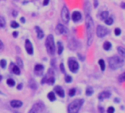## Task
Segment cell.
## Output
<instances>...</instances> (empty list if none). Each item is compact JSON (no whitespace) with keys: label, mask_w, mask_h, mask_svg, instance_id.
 Returning <instances> with one entry per match:
<instances>
[{"label":"cell","mask_w":125,"mask_h":113,"mask_svg":"<svg viewBox=\"0 0 125 113\" xmlns=\"http://www.w3.org/2000/svg\"><path fill=\"white\" fill-rule=\"evenodd\" d=\"M85 27L87 33V43L88 46H91L93 43L94 34V23L93 19L90 15H86L85 17Z\"/></svg>","instance_id":"cell-1"},{"label":"cell","mask_w":125,"mask_h":113,"mask_svg":"<svg viewBox=\"0 0 125 113\" xmlns=\"http://www.w3.org/2000/svg\"><path fill=\"white\" fill-rule=\"evenodd\" d=\"M45 46L46 48V51L49 55H54L55 53V39L52 34H49L46 39Z\"/></svg>","instance_id":"cell-2"},{"label":"cell","mask_w":125,"mask_h":113,"mask_svg":"<svg viewBox=\"0 0 125 113\" xmlns=\"http://www.w3.org/2000/svg\"><path fill=\"white\" fill-rule=\"evenodd\" d=\"M83 103L84 100L83 99H77L73 100L72 103L69 104L68 106V113H77Z\"/></svg>","instance_id":"cell-3"},{"label":"cell","mask_w":125,"mask_h":113,"mask_svg":"<svg viewBox=\"0 0 125 113\" xmlns=\"http://www.w3.org/2000/svg\"><path fill=\"white\" fill-rule=\"evenodd\" d=\"M108 62H109L110 67L113 70L120 68L124 64V60L119 58L118 56H113V57L109 59Z\"/></svg>","instance_id":"cell-4"},{"label":"cell","mask_w":125,"mask_h":113,"mask_svg":"<svg viewBox=\"0 0 125 113\" xmlns=\"http://www.w3.org/2000/svg\"><path fill=\"white\" fill-rule=\"evenodd\" d=\"M68 68L71 72L76 73L78 71L80 66H79V64L77 61H75L74 59H69L68 62Z\"/></svg>","instance_id":"cell-5"},{"label":"cell","mask_w":125,"mask_h":113,"mask_svg":"<svg viewBox=\"0 0 125 113\" xmlns=\"http://www.w3.org/2000/svg\"><path fill=\"white\" fill-rule=\"evenodd\" d=\"M61 19L62 21L64 23H68V21L70 20V13H69V10L66 6H64L62 9L61 11Z\"/></svg>","instance_id":"cell-6"},{"label":"cell","mask_w":125,"mask_h":113,"mask_svg":"<svg viewBox=\"0 0 125 113\" xmlns=\"http://www.w3.org/2000/svg\"><path fill=\"white\" fill-rule=\"evenodd\" d=\"M44 109V106L41 102H38L32 106L29 113H41Z\"/></svg>","instance_id":"cell-7"},{"label":"cell","mask_w":125,"mask_h":113,"mask_svg":"<svg viewBox=\"0 0 125 113\" xmlns=\"http://www.w3.org/2000/svg\"><path fill=\"white\" fill-rule=\"evenodd\" d=\"M96 35L99 38H103L104 36H105L107 33H108V30L104 26H102L101 25H99L96 27Z\"/></svg>","instance_id":"cell-8"},{"label":"cell","mask_w":125,"mask_h":113,"mask_svg":"<svg viewBox=\"0 0 125 113\" xmlns=\"http://www.w3.org/2000/svg\"><path fill=\"white\" fill-rule=\"evenodd\" d=\"M25 49L26 51L29 55H32L33 54V46H32V42L29 40L27 39L25 41Z\"/></svg>","instance_id":"cell-9"},{"label":"cell","mask_w":125,"mask_h":113,"mask_svg":"<svg viewBox=\"0 0 125 113\" xmlns=\"http://www.w3.org/2000/svg\"><path fill=\"white\" fill-rule=\"evenodd\" d=\"M72 19L74 22H77L82 19V14L79 11H74L72 15Z\"/></svg>","instance_id":"cell-10"},{"label":"cell","mask_w":125,"mask_h":113,"mask_svg":"<svg viewBox=\"0 0 125 113\" xmlns=\"http://www.w3.org/2000/svg\"><path fill=\"white\" fill-rule=\"evenodd\" d=\"M65 30H66V28H65L64 25H63L62 24H58L56 26L55 28V33L57 35H61L63 33H65Z\"/></svg>","instance_id":"cell-11"},{"label":"cell","mask_w":125,"mask_h":113,"mask_svg":"<svg viewBox=\"0 0 125 113\" xmlns=\"http://www.w3.org/2000/svg\"><path fill=\"white\" fill-rule=\"evenodd\" d=\"M68 48L72 50H75L77 48V42L74 38L71 39L68 42Z\"/></svg>","instance_id":"cell-12"},{"label":"cell","mask_w":125,"mask_h":113,"mask_svg":"<svg viewBox=\"0 0 125 113\" xmlns=\"http://www.w3.org/2000/svg\"><path fill=\"white\" fill-rule=\"evenodd\" d=\"M35 32L37 33V37L39 39H42L43 37H44V33H43V31L38 26L35 27Z\"/></svg>","instance_id":"cell-13"},{"label":"cell","mask_w":125,"mask_h":113,"mask_svg":"<svg viewBox=\"0 0 125 113\" xmlns=\"http://www.w3.org/2000/svg\"><path fill=\"white\" fill-rule=\"evenodd\" d=\"M55 92H56V94H57L60 97L63 98L65 96V92H64V90L63 89V88L61 87H59L57 86L55 87Z\"/></svg>","instance_id":"cell-14"},{"label":"cell","mask_w":125,"mask_h":113,"mask_svg":"<svg viewBox=\"0 0 125 113\" xmlns=\"http://www.w3.org/2000/svg\"><path fill=\"white\" fill-rule=\"evenodd\" d=\"M84 10L85 15H90L91 10V4L89 2H85V4H84Z\"/></svg>","instance_id":"cell-15"},{"label":"cell","mask_w":125,"mask_h":113,"mask_svg":"<svg viewBox=\"0 0 125 113\" xmlns=\"http://www.w3.org/2000/svg\"><path fill=\"white\" fill-rule=\"evenodd\" d=\"M10 106L13 108H19L22 106V102L19 100H13L10 102Z\"/></svg>","instance_id":"cell-16"},{"label":"cell","mask_w":125,"mask_h":113,"mask_svg":"<svg viewBox=\"0 0 125 113\" xmlns=\"http://www.w3.org/2000/svg\"><path fill=\"white\" fill-rule=\"evenodd\" d=\"M110 97V93L107 91H104L99 94V100H104L105 98H108Z\"/></svg>","instance_id":"cell-17"},{"label":"cell","mask_w":125,"mask_h":113,"mask_svg":"<svg viewBox=\"0 0 125 113\" xmlns=\"http://www.w3.org/2000/svg\"><path fill=\"white\" fill-rule=\"evenodd\" d=\"M117 50H118V53L119 55H120L122 59H125V48L121 46H119L117 47Z\"/></svg>","instance_id":"cell-18"},{"label":"cell","mask_w":125,"mask_h":113,"mask_svg":"<svg viewBox=\"0 0 125 113\" xmlns=\"http://www.w3.org/2000/svg\"><path fill=\"white\" fill-rule=\"evenodd\" d=\"M43 69H44V67L41 64H36L35 66V73L37 72L38 75V72H43Z\"/></svg>","instance_id":"cell-19"},{"label":"cell","mask_w":125,"mask_h":113,"mask_svg":"<svg viewBox=\"0 0 125 113\" xmlns=\"http://www.w3.org/2000/svg\"><path fill=\"white\" fill-rule=\"evenodd\" d=\"M13 65V68H12V72L14 73L15 75H20L21 73V71H20V69L18 66H16L13 64H11Z\"/></svg>","instance_id":"cell-20"},{"label":"cell","mask_w":125,"mask_h":113,"mask_svg":"<svg viewBox=\"0 0 125 113\" xmlns=\"http://www.w3.org/2000/svg\"><path fill=\"white\" fill-rule=\"evenodd\" d=\"M63 51V45L61 42H57V53L58 55H61Z\"/></svg>","instance_id":"cell-21"},{"label":"cell","mask_w":125,"mask_h":113,"mask_svg":"<svg viewBox=\"0 0 125 113\" xmlns=\"http://www.w3.org/2000/svg\"><path fill=\"white\" fill-rule=\"evenodd\" d=\"M112 47V44L110 42H105L103 44V48H104L105 50H110Z\"/></svg>","instance_id":"cell-22"},{"label":"cell","mask_w":125,"mask_h":113,"mask_svg":"<svg viewBox=\"0 0 125 113\" xmlns=\"http://www.w3.org/2000/svg\"><path fill=\"white\" fill-rule=\"evenodd\" d=\"M100 17L102 20H105L106 19L109 17V13H108L107 11H103V12L101 13Z\"/></svg>","instance_id":"cell-23"},{"label":"cell","mask_w":125,"mask_h":113,"mask_svg":"<svg viewBox=\"0 0 125 113\" xmlns=\"http://www.w3.org/2000/svg\"><path fill=\"white\" fill-rule=\"evenodd\" d=\"M29 84H30V87L32 88V89H37V87H38L37 84H36V82L35 81L34 79H31V80L30 81V82H29Z\"/></svg>","instance_id":"cell-24"},{"label":"cell","mask_w":125,"mask_h":113,"mask_svg":"<svg viewBox=\"0 0 125 113\" xmlns=\"http://www.w3.org/2000/svg\"><path fill=\"white\" fill-rule=\"evenodd\" d=\"M48 98L49 99L50 101H54L56 100V98H55V95L53 92H50L49 93H48Z\"/></svg>","instance_id":"cell-25"},{"label":"cell","mask_w":125,"mask_h":113,"mask_svg":"<svg viewBox=\"0 0 125 113\" xmlns=\"http://www.w3.org/2000/svg\"><path fill=\"white\" fill-rule=\"evenodd\" d=\"M85 93H86V95H88V96L92 95H93V93H94V89L92 88L91 87H88V88L86 89Z\"/></svg>","instance_id":"cell-26"},{"label":"cell","mask_w":125,"mask_h":113,"mask_svg":"<svg viewBox=\"0 0 125 113\" xmlns=\"http://www.w3.org/2000/svg\"><path fill=\"white\" fill-rule=\"evenodd\" d=\"M99 64L100 66V68L102 71H104L105 70V61L103 59H100L99 61Z\"/></svg>","instance_id":"cell-27"},{"label":"cell","mask_w":125,"mask_h":113,"mask_svg":"<svg viewBox=\"0 0 125 113\" xmlns=\"http://www.w3.org/2000/svg\"><path fill=\"white\" fill-rule=\"evenodd\" d=\"M7 84H8L10 87H13V86H15V81L13 80V78H9V79H8Z\"/></svg>","instance_id":"cell-28"},{"label":"cell","mask_w":125,"mask_h":113,"mask_svg":"<svg viewBox=\"0 0 125 113\" xmlns=\"http://www.w3.org/2000/svg\"><path fill=\"white\" fill-rule=\"evenodd\" d=\"M105 24L107 25H112L113 23V19L111 17H108L107 19H106L105 20Z\"/></svg>","instance_id":"cell-29"},{"label":"cell","mask_w":125,"mask_h":113,"mask_svg":"<svg viewBox=\"0 0 125 113\" xmlns=\"http://www.w3.org/2000/svg\"><path fill=\"white\" fill-rule=\"evenodd\" d=\"M16 62H17L18 67H23V61L21 60V59L20 57H17V58H16Z\"/></svg>","instance_id":"cell-30"},{"label":"cell","mask_w":125,"mask_h":113,"mask_svg":"<svg viewBox=\"0 0 125 113\" xmlns=\"http://www.w3.org/2000/svg\"><path fill=\"white\" fill-rule=\"evenodd\" d=\"M118 81H119V82H121V83L125 81V72H123L121 75H119V77H118Z\"/></svg>","instance_id":"cell-31"},{"label":"cell","mask_w":125,"mask_h":113,"mask_svg":"<svg viewBox=\"0 0 125 113\" xmlns=\"http://www.w3.org/2000/svg\"><path fill=\"white\" fill-rule=\"evenodd\" d=\"M0 66H1L2 68L4 69L7 66V61L4 59H2L1 61H0Z\"/></svg>","instance_id":"cell-32"},{"label":"cell","mask_w":125,"mask_h":113,"mask_svg":"<svg viewBox=\"0 0 125 113\" xmlns=\"http://www.w3.org/2000/svg\"><path fill=\"white\" fill-rule=\"evenodd\" d=\"M19 25L15 21H12L11 22H10V27H11L12 28H17V27H19Z\"/></svg>","instance_id":"cell-33"},{"label":"cell","mask_w":125,"mask_h":113,"mask_svg":"<svg viewBox=\"0 0 125 113\" xmlns=\"http://www.w3.org/2000/svg\"><path fill=\"white\" fill-rule=\"evenodd\" d=\"M4 25H5V20L2 16H0V27H4Z\"/></svg>","instance_id":"cell-34"},{"label":"cell","mask_w":125,"mask_h":113,"mask_svg":"<svg viewBox=\"0 0 125 113\" xmlns=\"http://www.w3.org/2000/svg\"><path fill=\"white\" fill-rule=\"evenodd\" d=\"M75 93H76V89L74 88H73V89H71L69 90L68 95H69V96H71V97H73V96L75 95Z\"/></svg>","instance_id":"cell-35"},{"label":"cell","mask_w":125,"mask_h":113,"mask_svg":"<svg viewBox=\"0 0 125 113\" xmlns=\"http://www.w3.org/2000/svg\"><path fill=\"white\" fill-rule=\"evenodd\" d=\"M121 30L119 29V28H116L115 30H114V33H115V35L116 36H120L121 34Z\"/></svg>","instance_id":"cell-36"},{"label":"cell","mask_w":125,"mask_h":113,"mask_svg":"<svg viewBox=\"0 0 125 113\" xmlns=\"http://www.w3.org/2000/svg\"><path fill=\"white\" fill-rule=\"evenodd\" d=\"M65 81H66V82H67V83H71L72 81V78L70 75H66V78H65Z\"/></svg>","instance_id":"cell-37"},{"label":"cell","mask_w":125,"mask_h":113,"mask_svg":"<svg viewBox=\"0 0 125 113\" xmlns=\"http://www.w3.org/2000/svg\"><path fill=\"white\" fill-rule=\"evenodd\" d=\"M114 111H115V110H114V108H113V107L110 106V107H109V108H108L107 113H114Z\"/></svg>","instance_id":"cell-38"},{"label":"cell","mask_w":125,"mask_h":113,"mask_svg":"<svg viewBox=\"0 0 125 113\" xmlns=\"http://www.w3.org/2000/svg\"><path fill=\"white\" fill-rule=\"evenodd\" d=\"M60 69H61V72H62L63 73L65 72V68H64L63 64H60Z\"/></svg>","instance_id":"cell-39"},{"label":"cell","mask_w":125,"mask_h":113,"mask_svg":"<svg viewBox=\"0 0 125 113\" xmlns=\"http://www.w3.org/2000/svg\"><path fill=\"white\" fill-rule=\"evenodd\" d=\"M99 5V1L98 0H94V7L95 8H96Z\"/></svg>","instance_id":"cell-40"},{"label":"cell","mask_w":125,"mask_h":113,"mask_svg":"<svg viewBox=\"0 0 125 113\" xmlns=\"http://www.w3.org/2000/svg\"><path fill=\"white\" fill-rule=\"evenodd\" d=\"M49 3V0H43V4L46 6V5H48V4Z\"/></svg>","instance_id":"cell-41"},{"label":"cell","mask_w":125,"mask_h":113,"mask_svg":"<svg viewBox=\"0 0 125 113\" xmlns=\"http://www.w3.org/2000/svg\"><path fill=\"white\" fill-rule=\"evenodd\" d=\"M18 35H19V33L17 32V31H14L13 33V36L14 37V38H16L18 36Z\"/></svg>","instance_id":"cell-42"},{"label":"cell","mask_w":125,"mask_h":113,"mask_svg":"<svg viewBox=\"0 0 125 113\" xmlns=\"http://www.w3.org/2000/svg\"><path fill=\"white\" fill-rule=\"evenodd\" d=\"M17 14H18V12L16 10H13V12H12V15L14 16V17H15L16 16H17Z\"/></svg>","instance_id":"cell-43"},{"label":"cell","mask_w":125,"mask_h":113,"mask_svg":"<svg viewBox=\"0 0 125 113\" xmlns=\"http://www.w3.org/2000/svg\"><path fill=\"white\" fill-rule=\"evenodd\" d=\"M3 49H4V44L0 40V50H3Z\"/></svg>","instance_id":"cell-44"},{"label":"cell","mask_w":125,"mask_h":113,"mask_svg":"<svg viewBox=\"0 0 125 113\" xmlns=\"http://www.w3.org/2000/svg\"><path fill=\"white\" fill-rule=\"evenodd\" d=\"M20 20H21V23H23V24H24V23H25V21H26L25 18H24V17H21Z\"/></svg>","instance_id":"cell-45"},{"label":"cell","mask_w":125,"mask_h":113,"mask_svg":"<svg viewBox=\"0 0 125 113\" xmlns=\"http://www.w3.org/2000/svg\"><path fill=\"white\" fill-rule=\"evenodd\" d=\"M121 8L123 9H125V2H121Z\"/></svg>","instance_id":"cell-46"},{"label":"cell","mask_w":125,"mask_h":113,"mask_svg":"<svg viewBox=\"0 0 125 113\" xmlns=\"http://www.w3.org/2000/svg\"><path fill=\"white\" fill-rule=\"evenodd\" d=\"M21 88H22V84H19L18 87H17V89H21Z\"/></svg>","instance_id":"cell-47"},{"label":"cell","mask_w":125,"mask_h":113,"mask_svg":"<svg viewBox=\"0 0 125 113\" xmlns=\"http://www.w3.org/2000/svg\"><path fill=\"white\" fill-rule=\"evenodd\" d=\"M2 75H0V81H2Z\"/></svg>","instance_id":"cell-48"},{"label":"cell","mask_w":125,"mask_h":113,"mask_svg":"<svg viewBox=\"0 0 125 113\" xmlns=\"http://www.w3.org/2000/svg\"><path fill=\"white\" fill-rule=\"evenodd\" d=\"M0 1H4V0H0Z\"/></svg>","instance_id":"cell-49"}]
</instances>
